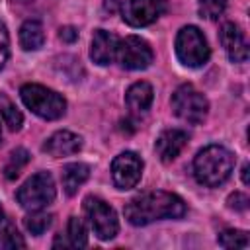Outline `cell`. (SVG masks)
<instances>
[{"label":"cell","mask_w":250,"mask_h":250,"mask_svg":"<svg viewBox=\"0 0 250 250\" xmlns=\"http://www.w3.org/2000/svg\"><path fill=\"white\" fill-rule=\"evenodd\" d=\"M125 219L133 227H145L154 221L164 219H182L186 215V203L180 195L172 191H145L133 197L125 205Z\"/></svg>","instance_id":"1"},{"label":"cell","mask_w":250,"mask_h":250,"mask_svg":"<svg viewBox=\"0 0 250 250\" xmlns=\"http://www.w3.org/2000/svg\"><path fill=\"white\" fill-rule=\"evenodd\" d=\"M234 168V156L221 145L201 148L193 158V176L201 186L217 188L225 184Z\"/></svg>","instance_id":"2"},{"label":"cell","mask_w":250,"mask_h":250,"mask_svg":"<svg viewBox=\"0 0 250 250\" xmlns=\"http://www.w3.org/2000/svg\"><path fill=\"white\" fill-rule=\"evenodd\" d=\"M20 96L21 102L27 109H31L37 117L53 121L64 115L66 111V102L61 94H57L55 90L41 86V84H23L20 88Z\"/></svg>","instance_id":"3"},{"label":"cell","mask_w":250,"mask_h":250,"mask_svg":"<svg viewBox=\"0 0 250 250\" xmlns=\"http://www.w3.org/2000/svg\"><path fill=\"white\" fill-rule=\"evenodd\" d=\"M55 195H57V188L51 172L41 170L21 184V188L16 193V199L23 209L39 211L45 209L49 203H53Z\"/></svg>","instance_id":"4"},{"label":"cell","mask_w":250,"mask_h":250,"mask_svg":"<svg viewBox=\"0 0 250 250\" xmlns=\"http://www.w3.org/2000/svg\"><path fill=\"white\" fill-rule=\"evenodd\" d=\"M176 55L178 61L188 68H199L209 61V45L201 29L195 25H186L176 35Z\"/></svg>","instance_id":"5"},{"label":"cell","mask_w":250,"mask_h":250,"mask_svg":"<svg viewBox=\"0 0 250 250\" xmlns=\"http://www.w3.org/2000/svg\"><path fill=\"white\" fill-rule=\"evenodd\" d=\"M172 111L182 121H188V123L197 125V123H201L207 117L209 102L191 84H182L172 94Z\"/></svg>","instance_id":"6"},{"label":"cell","mask_w":250,"mask_h":250,"mask_svg":"<svg viewBox=\"0 0 250 250\" xmlns=\"http://www.w3.org/2000/svg\"><path fill=\"white\" fill-rule=\"evenodd\" d=\"M84 211L90 219L92 230L100 240H111L119 230L117 213L111 205H107L104 199L88 195L84 199Z\"/></svg>","instance_id":"7"},{"label":"cell","mask_w":250,"mask_h":250,"mask_svg":"<svg viewBox=\"0 0 250 250\" xmlns=\"http://www.w3.org/2000/svg\"><path fill=\"white\" fill-rule=\"evenodd\" d=\"M115 59L127 70H145L146 66H150V62L154 59V53L143 37L129 35V37H125L117 43Z\"/></svg>","instance_id":"8"},{"label":"cell","mask_w":250,"mask_h":250,"mask_svg":"<svg viewBox=\"0 0 250 250\" xmlns=\"http://www.w3.org/2000/svg\"><path fill=\"white\" fill-rule=\"evenodd\" d=\"M143 174V160L137 152L125 150L117 154L111 162V178L115 188L119 189H131L139 184Z\"/></svg>","instance_id":"9"},{"label":"cell","mask_w":250,"mask_h":250,"mask_svg":"<svg viewBox=\"0 0 250 250\" xmlns=\"http://www.w3.org/2000/svg\"><path fill=\"white\" fill-rule=\"evenodd\" d=\"M166 12V0H125L121 14L133 27H145L154 23Z\"/></svg>","instance_id":"10"},{"label":"cell","mask_w":250,"mask_h":250,"mask_svg":"<svg viewBox=\"0 0 250 250\" xmlns=\"http://www.w3.org/2000/svg\"><path fill=\"white\" fill-rule=\"evenodd\" d=\"M117 35L105 29H96L92 35V43H90V57L96 64L105 66L115 59L117 53Z\"/></svg>","instance_id":"11"},{"label":"cell","mask_w":250,"mask_h":250,"mask_svg":"<svg viewBox=\"0 0 250 250\" xmlns=\"http://www.w3.org/2000/svg\"><path fill=\"white\" fill-rule=\"evenodd\" d=\"M221 43L232 62H244L248 59V43L236 23L227 21L221 27Z\"/></svg>","instance_id":"12"},{"label":"cell","mask_w":250,"mask_h":250,"mask_svg":"<svg viewBox=\"0 0 250 250\" xmlns=\"http://www.w3.org/2000/svg\"><path fill=\"white\" fill-rule=\"evenodd\" d=\"M188 145V133L182 129H166L160 133V137L154 143V150L158 154V158L168 164L172 162Z\"/></svg>","instance_id":"13"},{"label":"cell","mask_w":250,"mask_h":250,"mask_svg":"<svg viewBox=\"0 0 250 250\" xmlns=\"http://www.w3.org/2000/svg\"><path fill=\"white\" fill-rule=\"evenodd\" d=\"M80 148H82V139L72 131H57L43 143V150L55 158L76 154Z\"/></svg>","instance_id":"14"},{"label":"cell","mask_w":250,"mask_h":250,"mask_svg":"<svg viewBox=\"0 0 250 250\" xmlns=\"http://www.w3.org/2000/svg\"><path fill=\"white\" fill-rule=\"evenodd\" d=\"M90 178V166L84 162H70L62 168L61 180H62V189L66 195H74L78 188Z\"/></svg>","instance_id":"15"},{"label":"cell","mask_w":250,"mask_h":250,"mask_svg":"<svg viewBox=\"0 0 250 250\" xmlns=\"http://www.w3.org/2000/svg\"><path fill=\"white\" fill-rule=\"evenodd\" d=\"M152 98H154V92H152V86L145 80L141 82H135L133 86H129L127 94H125V102L127 105L137 111V113H145L150 104H152Z\"/></svg>","instance_id":"16"},{"label":"cell","mask_w":250,"mask_h":250,"mask_svg":"<svg viewBox=\"0 0 250 250\" xmlns=\"http://www.w3.org/2000/svg\"><path fill=\"white\" fill-rule=\"evenodd\" d=\"M45 43V31L41 21L37 20H27L20 27V45L23 51H37Z\"/></svg>","instance_id":"17"},{"label":"cell","mask_w":250,"mask_h":250,"mask_svg":"<svg viewBox=\"0 0 250 250\" xmlns=\"http://www.w3.org/2000/svg\"><path fill=\"white\" fill-rule=\"evenodd\" d=\"M0 115H2V121L8 125L10 131H20V129H21V125H23V115H21V111L14 105V102H12L8 96H4V94H0Z\"/></svg>","instance_id":"18"},{"label":"cell","mask_w":250,"mask_h":250,"mask_svg":"<svg viewBox=\"0 0 250 250\" xmlns=\"http://www.w3.org/2000/svg\"><path fill=\"white\" fill-rule=\"evenodd\" d=\"M66 236H68V246H74V248H84V246H88L86 225H84V221L78 219V217H70V219H68Z\"/></svg>","instance_id":"19"},{"label":"cell","mask_w":250,"mask_h":250,"mask_svg":"<svg viewBox=\"0 0 250 250\" xmlns=\"http://www.w3.org/2000/svg\"><path fill=\"white\" fill-rule=\"evenodd\" d=\"M27 162H29V152H27L25 148H16V150H12V152H10V158H8L6 166H4V176H6V180H16V178L20 176L21 168H23Z\"/></svg>","instance_id":"20"},{"label":"cell","mask_w":250,"mask_h":250,"mask_svg":"<svg viewBox=\"0 0 250 250\" xmlns=\"http://www.w3.org/2000/svg\"><path fill=\"white\" fill-rule=\"evenodd\" d=\"M23 225H25V229H27L31 234L39 236V234H43V232L53 225V215L43 213V209L31 211V215H27V217L23 219Z\"/></svg>","instance_id":"21"},{"label":"cell","mask_w":250,"mask_h":250,"mask_svg":"<svg viewBox=\"0 0 250 250\" xmlns=\"http://www.w3.org/2000/svg\"><path fill=\"white\" fill-rule=\"evenodd\" d=\"M0 248L14 250V248H25V240L18 232V229L12 223L0 225Z\"/></svg>","instance_id":"22"},{"label":"cell","mask_w":250,"mask_h":250,"mask_svg":"<svg viewBox=\"0 0 250 250\" xmlns=\"http://www.w3.org/2000/svg\"><path fill=\"white\" fill-rule=\"evenodd\" d=\"M229 0H199L197 12L205 20H219L227 10Z\"/></svg>","instance_id":"23"},{"label":"cell","mask_w":250,"mask_h":250,"mask_svg":"<svg viewBox=\"0 0 250 250\" xmlns=\"http://www.w3.org/2000/svg\"><path fill=\"white\" fill-rule=\"evenodd\" d=\"M217 240H219V244L223 248H246L250 244L248 242V234L244 230H234V229L223 230Z\"/></svg>","instance_id":"24"},{"label":"cell","mask_w":250,"mask_h":250,"mask_svg":"<svg viewBox=\"0 0 250 250\" xmlns=\"http://www.w3.org/2000/svg\"><path fill=\"white\" fill-rule=\"evenodd\" d=\"M10 55V35L4 23H0V68H4Z\"/></svg>","instance_id":"25"},{"label":"cell","mask_w":250,"mask_h":250,"mask_svg":"<svg viewBox=\"0 0 250 250\" xmlns=\"http://www.w3.org/2000/svg\"><path fill=\"white\" fill-rule=\"evenodd\" d=\"M227 203H229V207H230V209H236V211H246V207H248L250 199H248V195H246V193L234 191V193H230V195H229Z\"/></svg>","instance_id":"26"},{"label":"cell","mask_w":250,"mask_h":250,"mask_svg":"<svg viewBox=\"0 0 250 250\" xmlns=\"http://www.w3.org/2000/svg\"><path fill=\"white\" fill-rule=\"evenodd\" d=\"M59 37L64 41V43H74L78 39V29L72 27V25H66V27H61L59 31Z\"/></svg>","instance_id":"27"},{"label":"cell","mask_w":250,"mask_h":250,"mask_svg":"<svg viewBox=\"0 0 250 250\" xmlns=\"http://www.w3.org/2000/svg\"><path fill=\"white\" fill-rule=\"evenodd\" d=\"M242 182H244V184H248V164H244V166H242Z\"/></svg>","instance_id":"28"},{"label":"cell","mask_w":250,"mask_h":250,"mask_svg":"<svg viewBox=\"0 0 250 250\" xmlns=\"http://www.w3.org/2000/svg\"><path fill=\"white\" fill-rule=\"evenodd\" d=\"M4 221V213H2V207H0V223Z\"/></svg>","instance_id":"29"},{"label":"cell","mask_w":250,"mask_h":250,"mask_svg":"<svg viewBox=\"0 0 250 250\" xmlns=\"http://www.w3.org/2000/svg\"><path fill=\"white\" fill-rule=\"evenodd\" d=\"M0 141H2V131H0Z\"/></svg>","instance_id":"30"}]
</instances>
